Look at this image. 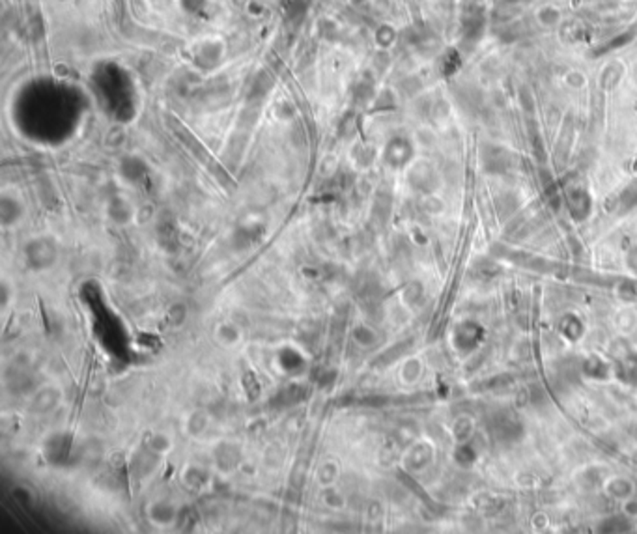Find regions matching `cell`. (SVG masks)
Instances as JSON below:
<instances>
[{
  "label": "cell",
  "mask_w": 637,
  "mask_h": 534,
  "mask_svg": "<svg viewBox=\"0 0 637 534\" xmlns=\"http://www.w3.org/2000/svg\"><path fill=\"white\" fill-rule=\"evenodd\" d=\"M271 365L278 376L297 379V377L305 376V372L309 370V355L297 344L283 342L273 349Z\"/></svg>",
  "instance_id": "1"
},
{
  "label": "cell",
  "mask_w": 637,
  "mask_h": 534,
  "mask_svg": "<svg viewBox=\"0 0 637 534\" xmlns=\"http://www.w3.org/2000/svg\"><path fill=\"white\" fill-rule=\"evenodd\" d=\"M58 258V247L55 241L38 237V240L28 241L25 247V263L30 271L41 273L53 267Z\"/></svg>",
  "instance_id": "2"
},
{
  "label": "cell",
  "mask_w": 637,
  "mask_h": 534,
  "mask_svg": "<svg viewBox=\"0 0 637 534\" xmlns=\"http://www.w3.org/2000/svg\"><path fill=\"white\" fill-rule=\"evenodd\" d=\"M146 519L148 523L153 525L155 529H170L178 523L180 518V507L169 497H155L146 504Z\"/></svg>",
  "instance_id": "3"
},
{
  "label": "cell",
  "mask_w": 637,
  "mask_h": 534,
  "mask_svg": "<svg viewBox=\"0 0 637 534\" xmlns=\"http://www.w3.org/2000/svg\"><path fill=\"white\" fill-rule=\"evenodd\" d=\"M241 447L234 441H221L217 447L213 448V467L224 474H230L238 471L241 465Z\"/></svg>",
  "instance_id": "4"
},
{
  "label": "cell",
  "mask_w": 637,
  "mask_h": 534,
  "mask_svg": "<svg viewBox=\"0 0 637 534\" xmlns=\"http://www.w3.org/2000/svg\"><path fill=\"white\" fill-rule=\"evenodd\" d=\"M215 340L221 348L224 349H236L243 342V329L238 325L232 320H224V322H219L215 325Z\"/></svg>",
  "instance_id": "5"
},
{
  "label": "cell",
  "mask_w": 637,
  "mask_h": 534,
  "mask_svg": "<svg viewBox=\"0 0 637 534\" xmlns=\"http://www.w3.org/2000/svg\"><path fill=\"white\" fill-rule=\"evenodd\" d=\"M432 462V447L426 441L415 443L404 456L402 464L408 471H420Z\"/></svg>",
  "instance_id": "6"
},
{
  "label": "cell",
  "mask_w": 637,
  "mask_h": 534,
  "mask_svg": "<svg viewBox=\"0 0 637 534\" xmlns=\"http://www.w3.org/2000/svg\"><path fill=\"white\" fill-rule=\"evenodd\" d=\"M181 480L184 484L193 491H198L206 488L212 482V471L206 465L200 464H187L186 469L181 471Z\"/></svg>",
  "instance_id": "7"
},
{
  "label": "cell",
  "mask_w": 637,
  "mask_h": 534,
  "mask_svg": "<svg viewBox=\"0 0 637 534\" xmlns=\"http://www.w3.org/2000/svg\"><path fill=\"white\" fill-rule=\"evenodd\" d=\"M210 426H212V419H210V415L204 411V409H195L191 413L186 417V422H184V431H186L187 436L193 437V439H198V437L206 436L207 430H210Z\"/></svg>",
  "instance_id": "8"
},
{
  "label": "cell",
  "mask_w": 637,
  "mask_h": 534,
  "mask_svg": "<svg viewBox=\"0 0 637 534\" xmlns=\"http://www.w3.org/2000/svg\"><path fill=\"white\" fill-rule=\"evenodd\" d=\"M314 478H316V484L320 486V490L329 488V486H337L338 480H340V465H338L337 460L321 462L316 467Z\"/></svg>",
  "instance_id": "9"
},
{
  "label": "cell",
  "mask_w": 637,
  "mask_h": 534,
  "mask_svg": "<svg viewBox=\"0 0 637 534\" xmlns=\"http://www.w3.org/2000/svg\"><path fill=\"white\" fill-rule=\"evenodd\" d=\"M60 400V391L55 387H44L41 391L36 393L32 400V409L34 411H38V413H45V411H51V409H55V405Z\"/></svg>",
  "instance_id": "10"
},
{
  "label": "cell",
  "mask_w": 637,
  "mask_h": 534,
  "mask_svg": "<svg viewBox=\"0 0 637 534\" xmlns=\"http://www.w3.org/2000/svg\"><path fill=\"white\" fill-rule=\"evenodd\" d=\"M142 447L148 448L150 452H153L155 456H159V458H165V456L172 450V439H170L167 434H163V431H153V434H150V436L144 439V445H142Z\"/></svg>",
  "instance_id": "11"
},
{
  "label": "cell",
  "mask_w": 637,
  "mask_h": 534,
  "mask_svg": "<svg viewBox=\"0 0 637 534\" xmlns=\"http://www.w3.org/2000/svg\"><path fill=\"white\" fill-rule=\"evenodd\" d=\"M352 338L361 349H371L378 344V331L366 323H357L352 331Z\"/></svg>",
  "instance_id": "12"
},
{
  "label": "cell",
  "mask_w": 637,
  "mask_h": 534,
  "mask_svg": "<svg viewBox=\"0 0 637 534\" xmlns=\"http://www.w3.org/2000/svg\"><path fill=\"white\" fill-rule=\"evenodd\" d=\"M321 502H323V507L333 510V512H338L346 507V495L338 490V486H329V488L321 490Z\"/></svg>",
  "instance_id": "13"
},
{
  "label": "cell",
  "mask_w": 637,
  "mask_h": 534,
  "mask_svg": "<svg viewBox=\"0 0 637 534\" xmlns=\"http://www.w3.org/2000/svg\"><path fill=\"white\" fill-rule=\"evenodd\" d=\"M420 377V360L408 359L400 368V379L404 383H415Z\"/></svg>",
  "instance_id": "14"
},
{
  "label": "cell",
  "mask_w": 637,
  "mask_h": 534,
  "mask_svg": "<svg viewBox=\"0 0 637 534\" xmlns=\"http://www.w3.org/2000/svg\"><path fill=\"white\" fill-rule=\"evenodd\" d=\"M187 314H189V311H187V306L184 305V303H174V305H170L169 311H167V320H169L172 325L178 327V325H184V323H186Z\"/></svg>",
  "instance_id": "15"
}]
</instances>
